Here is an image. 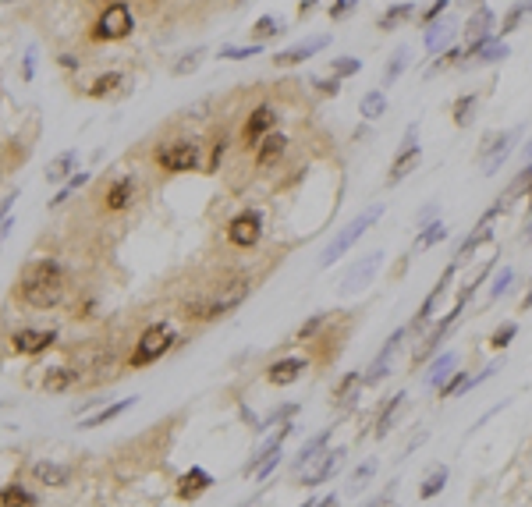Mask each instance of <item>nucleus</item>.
I'll list each match as a JSON object with an SVG mask.
<instances>
[{
	"label": "nucleus",
	"instance_id": "1",
	"mask_svg": "<svg viewBox=\"0 0 532 507\" xmlns=\"http://www.w3.org/2000/svg\"><path fill=\"white\" fill-rule=\"evenodd\" d=\"M64 270L57 259H32L18 273V298L32 309H54L64 298Z\"/></svg>",
	"mask_w": 532,
	"mask_h": 507
},
{
	"label": "nucleus",
	"instance_id": "2",
	"mask_svg": "<svg viewBox=\"0 0 532 507\" xmlns=\"http://www.w3.org/2000/svg\"><path fill=\"white\" fill-rule=\"evenodd\" d=\"M252 295V280L249 277H231L224 284H216L209 295H203L199 302L188 305V316L192 320H221L227 312H234L241 302Z\"/></svg>",
	"mask_w": 532,
	"mask_h": 507
},
{
	"label": "nucleus",
	"instance_id": "3",
	"mask_svg": "<svg viewBox=\"0 0 532 507\" xmlns=\"http://www.w3.org/2000/svg\"><path fill=\"white\" fill-rule=\"evenodd\" d=\"M380 213H383V206H369V209H362L358 216H355V220H348L341 231H337L334 234V241H330V245L323 249V256H320V267H334V262L337 259H341L351 245H355V241L362 238V234H366L376 220H380Z\"/></svg>",
	"mask_w": 532,
	"mask_h": 507
},
{
	"label": "nucleus",
	"instance_id": "4",
	"mask_svg": "<svg viewBox=\"0 0 532 507\" xmlns=\"http://www.w3.org/2000/svg\"><path fill=\"white\" fill-rule=\"evenodd\" d=\"M132 29H135V14L128 8V0H114V4H107L100 11V18L92 21V39L96 43H117V39L132 36Z\"/></svg>",
	"mask_w": 532,
	"mask_h": 507
},
{
	"label": "nucleus",
	"instance_id": "5",
	"mask_svg": "<svg viewBox=\"0 0 532 507\" xmlns=\"http://www.w3.org/2000/svg\"><path fill=\"white\" fill-rule=\"evenodd\" d=\"M174 344V330L167 323H153L142 330V337L135 341V351H132V369H142V366H153L156 358H163V351Z\"/></svg>",
	"mask_w": 532,
	"mask_h": 507
},
{
	"label": "nucleus",
	"instance_id": "6",
	"mask_svg": "<svg viewBox=\"0 0 532 507\" xmlns=\"http://www.w3.org/2000/svg\"><path fill=\"white\" fill-rule=\"evenodd\" d=\"M156 163L160 171H171V174H188L199 167V142H188V138H178L171 146L156 149Z\"/></svg>",
	"mask_w": 532,
	"mask_h": 507
},
{
	"label": "nucleus",
	"instance_id": "7",
	"mask_svg": "<svg viewBox=\"0 0 532 507\" xmlns=\"http://www.w3.org/2000/svg\"><path fill=\"white\" fill-rule=\"evenodd\" d=\"M416 125H408L405 128V142H401V149H398V156H394V163H391V174H387V185H398V181H405L408 174L419 167V160H422V149H419V142H416Z\"/></svg>",
	"mask_w": 532,
	"mask_h": 507
},
{
	"label": "nucleus",
	"instance_id": "8",
	"mask_svg": "<svg viewBox=\"0 0 532 507\" xmlns=\"http://www.w3.org/2000/svg\"><path fill=\"white\" fill-rule=\"evenodd\" d=\"M259 238H263V213L259 209H241L227 224V241L238 249H252Z\"/></svg>",
	"mask_w": 532,
	"mask_h": 507
},
{
	"label": "nucleus",
	"instance_id": "9",
	"mask_svg": "<svg viewBox=\"0 0 532 507\" xmlns=\"http://www.w3.org/2000/svg\"><path fill=\"white\" fill-rule=\"evenodd\" d=\"M345 447H337V451H327V454H316L312 462L302 468L305 475H302V486H320V482H327L330 475H337L341 472V465H345Z\"/></svg>",
	"mask_w": 532,
	"mask_h": 507
},
{
	"label": "nucleus",
	"instance_id": "10",
	"mask_svg": "<svg viewBox=\"0 0 532 507\" xmlns=\"http://www.w3.org/2000/svg\"><path fill=\"white\" fill-rule=\"evenodd\" d=\"M511 142H515V132H504V135H490L487 142H482V149H479V167H482V174H497L504 160L511 156Z\"/></svg>",
	"mask_w": 532,
	"mask_h": 507
},
{
	"label": "nucleus",
	"instance_id": "11",
	"mask_svg": "<svg viewBox=\"0 0 532 507\" xmlns=\"http://www.w3.org/2000/svg\"><path fill=\"white\" fill-rule=\"evenodd\" d=\"M383 267V252H369V256H362L355 267L345 273V280H341V291L345 295H355V291H362L373 277H376V270Z\"/></svg>",
	"mask_w": 532,
	"mask_h": 507
},
{
	"label": "nucleus",
	"instance_id": "12",
	"mask_svg": "<svg viewBox=\"0 0 532 507\" xmlns=\"http://www.w3.org/2000/svg\"><path fill=\"white\" fill-rule=\"evenodd\" d=\"M277 125V110L270 107V103H263V107H256L252 114H249V121H245V128H241V138H245V146H259V138L263 135H270V128Z\"/></svg>",
	"mask_w": 532,
	"mask_h": 507
},
{
	"label": "nucleus",
	"instance_id": "13",
	"mask_svg": "<svg viewBox=\"0 0 532 507\" xmlns=\"http://www.w3.org/2000/svg\"><path fill=\"white\" fill-rule=\"evenodd\" d=\"M54 341H57V330H32V327L18 330V333L11 337L14 351H21V355H39V351L50 348Z\"/></svg>",
	"mask_w": 532,
	"mask_h": 507
},
{
	"label": "nucleus",
	"instance_id": "14",
	"mask_svg": "<svg viewBox=\"0 0 532 507\" xmlns=\"http://www.w3.org/2000/svg\"><path fill=\"white\" fill-rule=\"evenodd\" d=\"M493 32H497V14H493L487 4H479L475 14L469 18V25H465V39H469V46L493 39Z\"/></svg>",
	"mask_w": 532,
	"mask_h": 507
},
{
	"label": "nucleus",
	"instance_id": "15",
	"mask_svg": "<svg viewBox=\"0 0 532 507\" xmlns=\"http://www.w3.org/2000/svg\"><path fill=\"white\" fill-rule=\"evenodd\" d=\"M401 341H405V327H398V330L391 333V341L380 348V355L373 358V366H369V373H366V383H380V380L387 376V369H391V362H394V355H398V348H401Z\"/></svg>",
	"mask_w": 532,
	"mask_h": 507
},
{
	"label": "nucleus",
	"instance_id": "16",
	"mask_svg": "<svg viewBox=\"0 0 532 507\" xmlns=\"http://www.w3.org/2000/svg\"><path fill=\"white\" fill-rule=\"evenodd\" d=\"M327 43H330V36H312V39H305V43L291 46V50H280V54L274 57V64H277V68H291V64H302V61H309L312 54H320Z\"/></svg>",
	"mask_w": 532,
	"mask_h": 507
},
{
	"label": "nucleus",
	"instance_id": "17",
	"mask_svg": "<svg viewBox=\"0 0 532 507\" xmlns=\"http://www.w3.org/2000/svg\"><path fill=\"white\" fill-rule=\"evenodd\" d=\"M209 486H213V475H209L206 468L196 465V468H188V472L178 479V497H181V500H199Z\"/></svg>",
	"mask_w": 532,
	"mask_h": 507
},
{
	"label": "nucleus",
	"instance_id": "18",
	"mask_svg": "<svg viewBox=\"0 0 532 507\" xmlns=\"http://www.w3.org/2000/svg\"><path fill=\"white\" fill-rule=\"evenodd\" d=\"M132 199H135V178H128V174H121L110 188H107V196H103V206L110 209V213H121V209H128L132 206Z\"/></svg>",
	"mask_w": 532,
	"mask_h": 507
},
{
	"label": "nucleus",
	"instance_id": "19",
	"mask_svg": "<svg viewBox=\"0 0 532 507\" xmlns=\"http://www.w3.org/2000/svg\"><path fill=\"white\" fill-rule=\"evenodd\" d=\"M362 387H366V376L362 373H345L341 380H337V387H334V404L337 408H351L362 397Z\"/></svg>",
	"mask_w": 532,
	"mask_h": 507
},
{
	"label": "nucleus",
	"instance_id": "20",
	"mask_svg": "<svg viewBox=\"0 0 532 507\" xmlns=\"http://www.w3.org/2000/svg\"><path fill=\"white\" fill-rule=\"evenodd\" d=\"M302 373H305V358H277L274 366L266 369V380H270L274 387H287V383H295Z\"/></svg>",
	"mask_w": 532,
	"mask_h": 507
},
{
	"label": "nucleus",
	"instance_id": "21",
	"mask_svg": "<svg viewBox=\"0 0 532 507\" xmlns=\"http://www.w3.org/2000/svg\"><path fill=\"white\" fill-rule=\"evenodd\" d=\"M32 479L43 482V486H68V482H71V468L57 465V462H36L32 465Z\"/></svg>",
	"mask_w": 532,
	"mask_h": 507
},
{
	"label": "nucleus",
	"instance_id": "22",
	"mask_svg": "<svg viewBox=\"0 0 532 507\" xmlns=\"http://www.w3.org/2000/svg\"><path fill=\"white\" fill-rule=\"evenodd\" d=\"M284 149H287V138H284L280 132L263 135V138H259V146H256V163H259V167H270Z\"/></svg>",
	"mask_w": 532,
	"mask_h": 507
},
{
	"label": "nucleus",
	"instance_id": "23",
	"mask_svg": "<svg viewBox=\"0 0 532 507\" xmlns=\"http://www.w3.org/2000/svg\"><path fill=\"white\" fill-rule=\"evenodd\" d=\"M454 366H458V351L437 355V358H433V366H429V373H426V387H444L447 376L454 373Z\"/></svg>",
	"mask_w": 532,
	"mask_h": 507
},
{
	"label": "nucleus",
	"instance_id": "24",
	"mask_svg": "<svg viewBox=\"0 0 532 507\" xmlns=\"http://www.w3.org/2000/svg\"><path fill=\"white\" fill-rule=\"evenodd\" d=\"M454 267H458V262H454ZM454 267H447V270H444V277H440V284H437V287H433V291L426 295L422 309L416 312V327H426V323H429L433 309H437V302H440V295H444V287H447V284H451V277H454Z\"/></svg>",
	"mask_w": 532,
	"mask_h": 507
},
{
	"label": "nucleus",
	"instance_id": "25",
	"mask_svg": "<svg viewBox=\"0 0 532 507\" xmlns=\"http://www.w3.org/2000/svg\"><path fill=\"white\" fill-rule=\"evenodd\" d=\"M507 54V43L504 39H487V43H475V46H469V57H475V61H482V64H493V61H504Z\"/></svg>",
	"mask_w": 532,
	"mask_h": 507
},
{
	"label": "nucleus",
	"instance_id": "26",
	"mask_svg": "<svg viewBox=\"0 0 532 507\" xmlns=\"http://www.w3.org/2000/svg\"><path fill=\"white\" fill-rule=\"evenodd\" d=\"M75 380H79V369H71V366H57V369H46V376H43V387L50 391V394H61V391H68Z\"/></svg>",
	"mask_w": 532,
	"mask_h": 507
},
{
	"label": "nucleus",
	"instance_id": "27",
	"mask_svg": "<svg viewBox=\"0 0 532 507\" xmlns=\"http://www.w3.org/2000/svg\"><path fill=\"white\" fill-rule=\"evenodd\" d=\"M475 107H479V96L475 92H465V96H458L451 114H454V125L458 128H469L472 121H475Z\"/></svg>",
	"mask_w": 532,
	"mask_h": 507
},
{
	"label": "nucleus",
	"instance_id": "28",
	"mask_svg": "<svg viewBox=\"0 0 532 507\" xmlns=\"http://www.w3.org/2000/svg\"><path fill=\"white\" fill-rule=\"evenodd\" d=\"M451 32H454V25H451V21H433V25L426 29V36H422L426 50H429V54L444 50V46H447V39H451Z\"/></svg>",
	"mask_w": 532,
	"mask_h": 507
},
{
	"label": "nucleus",
	"instance_id": "29",
	"mask_svg": "<svg viewBox=\"0 0 532 507\" xmlns=\"http://www.w3.org/2000/svg\"><path fill=\"white\" fill-rule=\"evenodd\" d=\"M416 14V4H412V0H405V4H394V8H387L383 14H380V21H376V25L383 29V32H391L394 25H401V21L405 18H412Z\"/></svg>",
	"mask_w": 532,
	"mask_h": 507
},
{
	"label": "nucleus",
	"instance_id": "30",
	"mask_svg": "<svg viewBox=\"0 0 532 507\" xmlns=\"http://www.w3.org/2000/svg\"><path fill=\"white\" fill-rule=\"evenodd\" d=\"M135 404V397H125V401H117V404H110V408H103V412H96V415H89L85 422H82V429H96V426H107L110 419H117V415H125L128 408Z\"/></svg>",
	"mask_w": 532,
	"mask_h": 507
},
{
	"label": "nucleus",
	"instance_id": "31",
	"mask_svg": "<svg viewBox=\"0 0 532 507\" xmlns=\"http://www.w3.org/2000/svg\"><path fill=\"white\" fill-rule=\"evenodd\" d=\"M32 504H36V497L25 486H18V482L0 490V507H32Z\"/></svg>",
	"mask_w": 532,
	"mask_h": 507
},
{
	"label": "nucleus",
	"instance_id": "32",
	"mask_svg": "<svg viewBox=\"0 0 532 507\" xmlns=\"http://www.w3.org/2000/svg\"><path fill=\"white\" fill-rule=\"evenodd\" d=\"M358 110H362V117H366V121L383 117V114H387V96H383L380 89L366 92V96H362V103H358Z\"/></svg>",
	"mask_w": 532,
	"mask_h": 507
},
{
	"label": "nucleus",
	"instance_id": "33",
	"mask_svg": "<svg viewBox=\"0 0 532 507\" xmlns=\"http://www.w3.org/2000/svg\"><path fill=\"white\" fill-rule=\"evenodd\" d=\"M327 444H330V429H327V433H320V437H312V440H309V444L298 451V457H295V472H302V468H305V465H309L312 457H316V454H320Z\"/></svg>",
	"mask_w": 532,
	"mask_h": 507
},
{
	"label": "nucleus",
	"instance_id": "34",
	"mask_svg": "<svg viewBox=\"0 0 532 507\" xmlns=\"http://www.w3.org/2000/svg\"><path fill=\"white\" fill-rule=\"evenodd\" d=\"M79 163V156H75V149H68V153H61L54 163H50V171H46V181H64L68 174H71V167H75Z\"/></svg>",
	"mask_w": 532,
	"mask_h": 507
},
{
	"label": "nucleus",
	"instance_id": "35",
	"mask_svg": "<svg viewBox=\"0 0 532 507\" xmlns=\"http://www.w3.org/2000/svg\"><path fill=\"white\" fill-rule=\"evenodd\" d=\"M121 82H125V75H121V71H107V75H100V79L89 85V96H92V100H103V96L114 92Z\"/></svg>",
	"mask_w": 532,
	"mask_h": 507
},
{
	"label": "nucleus",
	"instance_id": "36",
	"mask_svg": "<svg viewBox=\"0 0 532 507\" xmlns=\"http://www.w3.org/2000/svg\"><path fill=\"white\" fill-rule=\"evenodd\" d=\"M444 486H447V468L440 465V468H433V475L419 486V497H422V500H433V497L444 493Z\"/></svg>",
	"mask_w": 532,
	"mask_h": 507
},
{
	"label": "nucleus",
	"instance_id": "37",
	"mask_svg": "<svg viewBox=\"0 0 532 507\" xmlns=\"http://www.w3.org/2000/svg\"><path fill=\"white\" fill-rule=\"evenodd\" d=\"M405 68H408V50L401 46V50L387 61V68H383V85H394L401 75H405Z\"/></svg>",
	"mask_w": 532,
	"mask_h": 507
},
{
	"label": "nucleus",
	"instance_id": "38",
	"mask_svg": "<svg viewBox=\"0 0 532 507\" xmlns=\"http://www.w3.org/2000/svg\"><path fill=\"white\" fill-rule=\"evenodd\" d=\"M401 404H405V394H394L391 397V404L380 412V419H376V437H387V429H391V422H394V415L401 412Z\"/></svg>",
	"mask_w": 532,
	"mask_h": 507
},
{
	"label": "nucleus",
	"instance_id": "39",
	"mask_svg": "<svg viewBox=\"0 0 532 507\" xmlns=\"http://www.w3.org/2000/svg\"><path fill=\"white\" fill-rule=\"evenodd\" d=\"M469 383H472V376H469V373L454 369V373H451V380L440 387V397H458V394H465V391H469Z\"/></svg>",
	"mask_w": 532,
	"mask_h": 507
},
{
	"label": "nucleus",
	"instance_id": "40",
	"mask_svg": "<svg viewBox=\"0 0 532 507\" xmlns=\"http://www.w3.org/2000/svg\"><path fill=\"white\" fill-rule=\"evenodd\" d=\"M444 238H447V224L433 220V224H426V231L416 238V249H429V245H437V241H444Z\"/></svg>",
	"mask_w": 532,
	"mask_h": 507
},
{
	"label": "nucleus",
	"instance_id": "41",
	"mask_svg": "<svg viewBox=\"0 0 532 507\" xmlns=\"http://www.w3.org/2000/svg\"><path fill=\"white\" fill-rule=\"evenodd\" d=\"M256 43H263V39H270V36H277V32H284V21L280 18H274V14H263L259 21H256Z\"/></svg>",
	"mask_w": 532,
	"mask_h": 507
},
{
	"label": "nucleus",
	"instance_id": "42",
	"mask_svg": "<svg viewBox=\"0 0 532 507\" xmlns=\"http://www.w3.org/2000/svg\"><path fill=\"white\" fill-rule=\"evenodd\" d=\"M515 333H518V323H504V327H497V330H493V337H490V348L504 351L507 344L515 341Z\"/></svg>",
	"mask_w": 532,
	"mask_h": 507
},
{
	"label": "nucleus",
	"instance_id": "43",
	"mask_svg": "<svg viewBox=\"0 0 532 507\" xmlns=\"http://www.w3.org/2000/svg\"><path fill=\"white\" fill-rule=\"evenodd\" d=\"M256 54H263V43H252V46H224V50H221L224 61H245V57H256Z\"/></svg>",
	"mask_w": 532,
	"mask_h": 507
},
{
	"label": "nucleus",
	"instance_id": "44",
	"mask_svg": "<svg viewBox=\"0 0 532 507\" xmlns=\"http://www.w3.org/2000/svg\"><path fill=\"white\" fill-rule=\"evenodd\" d=\"M334 79H348V75H355V71L362 68V61L358 57H334Z\"/></svg>",
	"mask_w": 532,
	"mask_h": 507
},
{
	"label": "nucleus",
	"instance_id": "45",
	"mask_svg": "<svg viewBox=\"0 0 532 507\" xmlns=\"http://www.w3.org/2000/svg\"><path fill=\"white\" fill-rule=\"evenodd\" d=\"M373 472H376V462H366V465H358L355 472H351V493H358L366 482L373 479Z\"/></svg>",
	"mask_w": 532,
	"mask_h": 507
},
{
	"label": "nucleus",
	"instance_id": "46",
	"mask_svg": "<svg viewBox=\"0 0 532 507\" xmlns=\"http://www.w3.org/2000/svg\"><path fill=\"white\" fill-rule=\"evenodd\" d=\"M85 181H89V174H75V178H68V185L61 188V196H57V199H50V206H61L64 199H71V192H79Z\"/></svg>",
	"mask_w": 532,
	"mask_h": 507
},
{
	"label": "nucleus",
	"instance_id": "47",
	"mask_svg": "<svg viewBox=\"0 0 532 507\" xmlns=\"http://www.w3.org/2000/svg\"><path fill=\"white\" fill-rule=\"evenodd\" d=\"M522 14H525V4H515L511 11H507V14H504V25H500V36L515 32V29H518V21H522Z\"/></svg>",
	"mask_w": 532,
	"mask_h": 507
},
{
	"label": "nucleus",
	"instance_id": "48",
	"mask_svg": "<svg viewBox=\"0 0 532 507\" xmlns=\"http://www.w3.org/2000/svg\"><path fill=\"white\" fill-rule=\"evenodd\" d=\"M199 64H203V50H192V54H185V61L174 64V75H188V71H196Z\"/></svg>",
	"mask_w": 532,
	"mask_h": 507
},
{
	"label": "nucleus",
	"instance_id": "49",
	"mask_svg": "<svg viewBox=\"0 0 532 507\" xmlns=\"http://www.w3.org/2000/svg\"><path fill=\"white\" fill-rule=\"evenodd\" d=\"M511 277H515V273H511V267H504V270H500V273L493 277V287H490V298H500V295L507 291V284H511Z\"/></svg>",
	"mask_w": 532,
	"mask_h": 507
},
{
	"label": "nucleus",
	"instance_id": "50",
	"mask_svg": "<svg viewBox=\"0 0 532 507\" xmlns=\"http://www.w3.org/2000/svg\"><path fill=\"white\" fill-rule=\"evenodd\" d=\"M323 323H327V316H312V320L298 330V341H312V337H316V330H320Z\"/></svg>",
	"mask_w": 532,
	"mask_h": 507
},
{
	"label": "nucleus",
	"instance_id": "51",
	"mask_svg": "<svg viewBox=\"0 0 532 507\" xmlns=\"http://www.w3.org/2000/svg\"><path fill=\"white\" fill-rule=\"evenodd\" d=\"M355 8H358V0H337V4L330 8V18H334V21H337V18H348Z\"/></svg>",
	"mask_w": 532,
	"mask_h": 507
},
{
	"label": "nucleus",
	"instance_id": "52",
	"mask_svg": "<svg viewBox=\"0 0 532 507\" xmlns=\"http://www.w3.org/2000/svg\"><path fill=\"white\" fill-rule=\"evenodd\" d=\"M312 85H316L323 96H337V92H341V79H316Z\"/></svg>",
	"mask_w": 532,
	"mask_h": 507
},
{
	"label": "nucleus",
	"instance_id": "53",
	"mask_svg": "<svg viewBox=\"0 0 532 507\" xmlns=\"http://www.w3.org/2000/svg\"><path fill=\"white\" fill-rule=\"evenodd\" d=\"M224 149H227V135H221V138H216V146H213V156H209V171H216V167H221V160H224Z\"/></svg>",
	"mask_w": 532,
	"mask_h": 507
},
{
	"label": "nucleus",
	"instance_id": "54",
	"mask_svg": "<svg viewBox=\"0 0 532 507\" xmlns=\"http://www.w3.org/2000/svg\"><path fill=\"white\" fill-rule=\"evenodd\" d=\"M444 8H447V0H437V4H433V8L422 14V21H429V25H433V21H437V14H440Z\"/></svg>",
	"mask_w": 532,
	"mask_h": 507
},
{
	"label": "nucleus",
	"instance_id": "55",
	"mask_svg": "<svg viewBox=\"0 0 532 507\" xmlns=\"http://www.w3.org/2000/svg\"><path fill=\"white\" fill-rule=\"evenodd\" d=\"M11 203H14V196H8L4 203H0V234H4V224H8V209H11Z\"/></svg>",
	"mask_w": 532,
	"mask_h": 507
},
{
	"label": "nucleus",
	"instance_id": "56",
	"mask_svg": "<svg viewBox=\"0 0 532 507\" xmlns=\"http://www.w3.org/2000/svg\"><path fill=\"white\" fill-rule=\"evenodd\" d=\"M312 11H316V0H302V4H298V14H302V18L312 14Z\"/></svg>",
	"mask_w": 532,
	"mask_h": 507
},
{
	"label": "nucleus",
	"instance_id": "57",
	"mask_svg": "<svg viewBox=\"0 0 532 507\" xmlns=\"http://www.w3.org/2000/svg\"><path fill=\"white\" fill-rule=\"evenodd\" d=\"M61 64H64V68H79V61L71 57V54H64V57H61Z\"/></svg>",
	"mask_w": 532,
	"mask_h": 507
},
{
	"label": "nucleus",
	"instance_id": "58",
	"mask_svg": "<svg viewBox=\"0 0 532 507\" xmlns=\"http://www.w3.org/2000/svg\"><path fill=\"white\" fill-rule=\"evenodd\" d=\"M391 493H394V490H391ZM391 493H383V497H380V500H373V504H369V507H383V504H387V500H391Z\"/></svg>",
	"mask_w": 532,
	"mask_h": 507
},
{
	"label": "nucleus",
	"instance_id": "59",
	"mask_svg": "<svg viewBox=\"0 0 532 507\" xmlns=\"http://www.w3.org/2000/svg\"><path fill=\"white\" fill-rule=\"evenodd\" d=\"M529 309H532V291H529V295L522 298V312H529Z\"/></svg>",
	"mask_w": 532,
	"mask_h": 507
},
{
	"label": "nucleus",
	"instance_id": "60",
	"mask_svg": "<svg viewBox=\"0 0 532 507\" xmlns=\"http://www.w3.org/2000/svg\"><path fill=\"white\" fill-rule=\"evenodd\" d=\"M525 160L532 163V142H529V146H525Z\"/></svg>",
	"mask_w": 532,
	"mask_h": 507
},
{
	"label": "nucleus",
	"instance_id": "61",
	"mask_svg": "<svg viewBox=\"0 0 532 507\" xmlns=\"http://www.w3.org/2000/svg\"><path fill=\"white\" fill-rule=\"evenodd\" d=\"M525 241H532V220H529V227H525Z\"/></svg>",
	"mask_w": 532,
	"mask_h": 507
},
{
	"label": "nucleus",
	"instance_id": "62",
	"mask_svg": "<svg viewBox=\"0 0 532 507\" xmlns=\"http://www.w3.org/2000/svg\"><path fill=\"white\" fill-rule=\"evenodd\" d=\"M469 4H482V0H469Z\"/></svg>",
	"mask_w": 532,
	"mask_h": 507
},
{
	"label": "nucleus",
	"instance_id": "63",
	"mask_svg": "<svg viewBox=\"0 0 532 507\" xmlns=\"http://www.w3.org/2000/svg\"><path fill=\"white\" fill-rule=\"evenodd\" d=\"M4 4H14V0H4Z\"/></svg>",
	"mask_w": 532,
	"mask_h": 507
}]
</instances>
